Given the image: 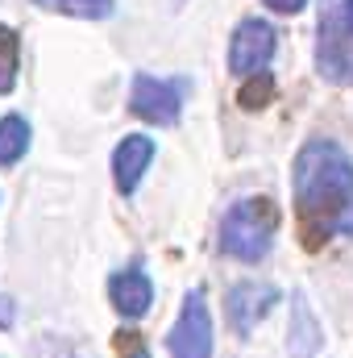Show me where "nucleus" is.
Masks as SVG:
<instances>
[{"mask_svg":"<svg viewBox=\"0 0 353 358\" xmlns=\"http://www.w3.org/2000/svg\"><path fill=\"white\" fill-rule=\"evenodd\" d=\"M291 192L308 246L329 234L353 238V159L341 142L308 138L291 167Z\"/></svg>","mask_w":353,"mask_h":358,"instance_id":"obj_1","label":"nucleus"},{"mask_svg":"<svg viewBox=\"0 0 353 358\" xmlns=\"http://www.w3.org/2000/svg\"><path fill=\"white\" fill-rule=\"evenodd\" d=\"M278 234V208L266 196H241L220 221V250L246 267H258Z\"/></svg>","mask_w":353,"mask_h":358,"instance_id":"obj_2","label":"nucleus"},{"mask_svg":"<svg viewBox=\"0 0 353 358\" xmlns=\"http://www.w3.org/2000/svg\"><path fill=\"white\" fill-rule=\"evenodd\" d=\"M316 71H320V80H329L337 88L353 84V29L345 21V0H320Z\"/></svg>","mask_w":353,"mask_h":358,"instance_id":"obj_3","label":"nucleus"},{"mask_svg":"<svg viewBox=\"0 0 353 358\" xmlns=\"http://www.w3.org/2000/svg\"><path fill=\"white\" fill-rule=\"evenodd\" d=\"M187 92H191V80H187V76L163 80V76L137 71L133 84H129V108H133L142 121H150V125H179Z\"/></svg>","mask_w":353,"mask_h":358,"instance_id":"obj_4","label":"nucleus"},{"mask_svg":"<svg viewBox=\"0 0 353 358\" xmlns=\"http://www.w3.org/2000/svg\"><path fill=\"white\" fill-rule=\"evenodd\" d=\"M167 355L171 358H212V313L204 287H191L183 296L179 321L167 334Z\"/></svg>","mask_w":353,"mask_h":358,"instance_id":"obj_5","label":"nucleus"},{"mask_svg":"<svg viewBox=\"0 0 353 358\" xmlns=\"http://www.w3.org/2000/svg\"><path fill=\"white\" fill-rule=\"evenodd\" d=\"M274 50H278V34H274V25L262 21V17H246V21L233 29V38H229V71L241 76V80L266 76Z\"/></svg>","mask_w":353,"mask_h":358,"instance_id":"obj_6","label":"nucleus"},{"mask_svg":"<svg viewBox=\"0 0 353 358\" xmlns=\"http://www.w3.org/2000/svg\"><path fill=\"white\" fill-rule=\"evenodd\" d=\"M274 304H278V287H274V283H258V279H241V283H233L229 296H225V313H229L233 334H241V338L254 334L258 321L270 317Z\"/></svg>","mask_w":353,"mask_h":358,"instance_id":"obj_7","label":"nucleus"},{"mask_svg":"<svg viewBox=\"0 0 353 358\" xmlns=\"http://www.w3.org/2000/svg\"><path fill=\"white\" fill-rule=\"evenodd\" d=\"M154 155H158V142L150 134H125L117 142V150H112V183H117L121 196H133L137 192L142 176L154 163Z\"/></svg>","mask_w":353,"mask_h":358,"instance_id":"obj_8","label":"nucleus"},{"mask_svg":"<svg viewBox=\"0 0 353 358\" xmlns=\"http://www.w3.org/2000/svg\"><path fill=\"white\" fill-rule=\"evenodd\" d=\"M108 300H112V308H117L125 321H142V317L150 313V304H154V279L133 263V267L117 271V275L108 279Z\"/></svg>","mask_w":353,"mask_h":358,"instance_id":"obj_9","label":"nucleus"},{"mask_svg":"<svg viewBox=\"0 0 353 358\" xmlns=\"http://www.w3.org/2000/svg\"><path fill=\"white\" fill-rule=\"evenodd\" d=\"M320 346H324V329H320V321L312 317L308 300L295 296V304H291V342H287V350H291V358H312Z\"/></svg>","mask_w":353,"mask_h":358,"instance_id":"obj_10","label":"nucleus"},{"mask_svg":"<svg viewBox=\"0 0 353 358\" xmlns=\"http://www.w3.org/2000/svg\"><path fill=\"white\" fill-rule=\"evenodd\" d=\"M29 150V121L21 113H4L0 117V167L21 163Z\"/></svg>","mask_w":353,"mask_h":358,"instance_id":"obj_11","label":"nucleus"},{"mask_svg":"<svg viewBox=\"0 0 353 358\" xmlns=\"http://www.w3.org/2000/svg\"><path fill=\"white\" fill-rule=\"evenodd\" d=\"M46 13H67V17H84V21H104L117 13V0H33Z\"/></svg>","mask_w":353,"mask_h":358,"instance_id":"obj_12","label":"nucleus"},{"mask_svg":"<svg viewBox=\"0 0 353 358\" xmlns=\"http://www.w3.org/2000/svg\"><path fill=\"white\" fill-rule=\"evenodd\" d=\"M17 71H21V42L8 25H0V96L17 88Z\"/></svg>","mask_w":353,"mask_h":358,"instance_id":"obj_13","label":"nucleus"},{"mask_svg":"<svg viewBox=\"0 0 353 358\" xmlns=\"http://www.w3.org/2000/svg\"><path fill=\"white\" fill-rule=\"evenodd\" d=\"M274 92V84H270V76H266V84L262 88H246L241 92V108H262V100Z\"/></svg>","mask_w":353,"mask_h":358,"instance_id":"obj_14","label":"nucleus"},{"mask_svg":"<svg viewBox=\"0 0 353 358\" xmlns=\"http://www.w3.org/2000/svg\"><path fill=\"white\" fill-rule=\"evenodd\" d=\"M121 355L125 358H150L146 342H137V334H121Z\"/></svg>","mask_w":353,"mask_h":358,"instance_id":"obj_15","label":"nucleus"},{"mask_svg":"<svg viewBox=\"0 0 353 358\" xmlns=\"http://www.w3.org/2000/svg\"><path fill=\"white\" fill-rule=\"evenodd\" d=\"M266 8H274V13H299L308 0H262Z\"/></svg>","mask_w":353,"mask_h":358,"instance_id":"obj_16","label":"nucleus"},{"mask_svg":"<svg viewBox=\"0 0 353 358\" xmlns=\"http://www.w3.org/2000/svg\"><path fill=\"white\" fill-rule=\"evenodd\" d=\"M8 325H13V304L0 296V329H8Z\"/></svg>","mask_w":353,"mask_h":358,"instance_id":"obj_17","label":"nucleus"},{"mask_svg":"<svg viewBox=\"0 0 353 358\" xmlns=\"http://www.w3.org/2000/svg\"><path fill=\"white\" fill-rule=\"evenodd\" d=\"M345 21H350V29H353V0H345Z\"/></svg>","mask_w":353,"mask_h":358,"instance_id":"obj_18","label":"nucleus"}]
</instances>
